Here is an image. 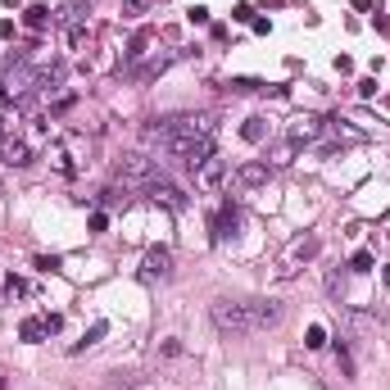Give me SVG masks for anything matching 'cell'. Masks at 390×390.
I'll return each mask as SVG.
<instances>
[{
  "label": "cell",
  "mask_w": 390,
  "mask_h": 390,
  "mask_svg": "<svg viewBox=\"0 0 390 390\" xmlns=\"http://www.w3.org/2000/svg\"><path fill=\"white\" fill-rule=\"evenodd\" d=\"M304 345H309V349H322V345H327V327H318V322H314L309 331H304Z\"/></svg>",
  "instance_id": "19"
},
{
  "label": "cell",
  "mask_w": 390,
  "mask_h": 390,
  "mask_svg": "<svg viewBox=\"0 0 390 390\" xmlns=\"http://www.w3.org/2000/svg\"><path fill=\"white\" fill-rule=\"evenodd\" d=\"M372 249H354V259H349V272H372Z\"/></svg>",
  "instance_id": "18"
},
{
  "label": "cell",
  "mask_w": 390,
  "mask_h": 390,
  "mask_svg": "<svg viewBox=\"0 0 390 390\" xmlns=\"http://www.w3.org/2000/svg\"><path fill=\"white\" fill-rule=\"evenodd\" d=\"M0 163H5V168H28V163H32V145L10 136V141L0 145Z\"/></svg>",
  "instance_id": "10"
},
{
  "label": "cell",
  "mask_w": 390,
  "mask_h": 390,
  "mask_svg": "<svg viewBox=\"0 0 390 390\" xmlns=\"http://www.w3.org/2000/svg\"><path fill=\"white\" fill-rule=\"evenodd\" d=\"M114 177H119L123 186H145L150 177H159V163L145 159V154H123V159L114 163Z\"/></svg>",
  "instance_id": "3"
},
{
  "label": "cell",
  "mask_w": 390,
  "mask_h": 390,
  "mask_svg": "<svg viewBox=\"0 0 390 390\" xmlns=\"http://www.w3.org/2000/svg\"><path fill=\"white\" fill-rule=\"evenodd\" d=\"M209 227H214V240L236 236V209H232V205H223V209L214 214V223H209Z\"/></svg>",
  "instance_id": "13"
},
{
  "label": "cell",
  "mask_w": 390,
  "mask_h": 390,
  "mask_svg": "<svg viewBox=\"0 0 390 390\" xmlns=\"http://www.w3.org/2000/svg\"><path fill=\"white\" fill-rule=\"evenodd\" d=\"M381 282H386V286H390V263H386V268H381Z\"/></svg>",
  "instance_id": "28"
},
{
  "label": "cell",
  "mask_w": 390,
  "mask_h": 390,
  "mask_svg": "<svg viewBox=\"0 0 390 390\" xmlns=\"http://www.w3.org/2000/svg\"><path fill=\"white\" fill-rule=\"evenodd\" d=\"M223 177H227V163L223 159H205L200 168H195V182L205 186V191H214V186H223Z\"/></svg>",
  "instance_id": "12"
},
{
  "label": "cell",
  "mask_w": 390,
  "mask_h": 390,
  "mask_svg": "<svg viewBox=\"0 0 390 390\" xmlns=\"http://www.w3.org/2000/svg\"><path fill=\"white\" fill-rule=\"evenodd\" d=\"M240 136H245V141H263V136H268V119H245Z\"/></svg>",
  "instance_id": "16"
},
{
  "label": "cell",
  "mask_w": 390,
  "mask_h": 390,
  "mask_svg": "<svg viewBox=\"0 0 390 390\" xmlns=\"http://www.w3.org/2000/svg\"><path fill=\"white\" fill-rule=\"evenodd\" d=\"M318 249H322V240H318V236H295L291 245H286V254H282V272H295L300 263L314 259Z\"/></svg>",
  "instance_id": "5"
},
{
  "label": "cell",
  "mask_w": 390,
  "mask_h": 390,
  "mask_svg": "<svg viewBox=\"0 0 390 390\" xmlns=\"http://www.w3.org/2000/svg\"><path fill=\"white\" fill-rule=\"evenodd\" d=\"M150 5H154V0H123V14H127V19H141Z\"/></svg>",
  "instance_id": "20"
},
{
  "label": "cell",
  "mask_w": 390,
  "mask_h": 390,
  "mask_svg": "<svg viewBox=\"0 0 390 390\" xmlns=\"http://www.w3.org/2000/svg\"><path fill=\"white\" fill-rule=\"evenodd\" d=\"M5 386H10V381H5V372H0V390H5Z\"/></svg>",
  "instance_id": "29"
},
{
  "label": "cell",
  "mask_w": 390,
  "mask_h": 390,
  "mask_svg": "<svg viewBox=\"0 0 390 390\" xmlns=\"http://www.w3.org/2000/svg\"><path fill=\"white\" fill-rule=\"evenodd\" d=\"M37 91H41V73L28 68L23 59H10V64L0 68V100H10V105H32Z\"/></svg>",
  "instance_id": "1"
},
{
  "label": "cell",
  "mask_w": 390,
  "mask_h": 390,
  "mask_svg": "<svg viewBox=\"0 0 390 390\" xmlns=\"http://www.w3.org/2000/svg\"><path fill=\"white\" fill-rule=\"evenodd\" d=\"M263 182H268V159H249L236 168V186H245V191H254Z\"/></svg>",
  "instance_id": "11"
},
{
  "label": "cell",
  "mask_w": 390,
  "mask_h": 390,
  "mask_svg": "<svg viewBox=\"0 0 390 390\" xmlns=\"http://www.w3.org/2000/svg\"><path fill=\"white\" fill-rule=\"evenodd\" d=\"M249 304V322H254V331H268V327H282L286 309L277 300H245Z\"/></svg>",
  "instance_id": "6"
},
{
  "label": "cell",
  "mask_w": 390,
  "mask_h": 390,
  "mask_svg": "<svg viewBox=\"0 0 390 390\" xmlns=\"http://www.w3.org/2000/svg\"><path fill=\"white\" fill-rule=\"evenodd\" d=\"M109 227V214H91V232H105Z\"/></svg>",
  "instance_id": "26"
},
{
  "label": "cell",
  "mask_w": 390,
  "mask_h": 390,
  "mask_svg": "<svg viewBox=\"0 0 390 390\" xmlns=\"http://www.w3.org/2000/svg\"><path fill=\"white\" fill-rule=\"evenodd\" d=\"M59 331V318L54 314H45V318H23V327H19V336L28 340V345H41L45 336H54Z\"/></svg>",
  "instance_id": "7"
},
{
  "label": "cell",
  "mask_w": 390,
  "mask_h": 390,
  "mask_svg": "<svg viewBox=\"0 0 390 390\" xmlns=\"http://www.w3.org/2000/svg\"><path fill=\"white\" fill-rule=\"evenodd\" d=\"M145 50H150V32H136L132 37V45H127V54H123V64H136V59H145Z\"/></svg>",
  "instance_id": "15"
},
{
  "label": "cell",
  "mask_w": 390,
  "mask_h": 390,
  "mask_svg": "<svg viewBox=\"0 0 390 390\" xmlns=\"http://www.w3.org/2000/svg\"><path fill=\"white\" fill-rule=\"evenodd\" d=\"M82 41H87V28H82V23H73V28H68V45H73V50H77V45H82Z\"/></svg>",
  "instance_id": "23"
},
{
  "label": "cell",
  "mask_w": 390,
  "mask_h": 390,
  "mask_svg": "<svg viewBox=\"0 0 390 390\" xmlns=\"http://www.w3.org/2000/svg\"><path fill=\"white\" fill-rule=\"evenodd\" d=\"M163 68H168V59H154V64H145V68H141V82H150V77H159Z\"/></svg>",
  "instance_id": "22"
},
{
  "label": "cell",
  "mask_w": 390,
  "mask_h": 390,
  "mask_svg": "<svg viewBox=\"0 0 390 390\" xmlns=\"http://www.w3.org/2000/svg\"><path fill=\"white\" fill-rule=\"evenodd\" d=\"M209 318H214V327H218L227 340L254 336V322H249V304H245V300H214Z\"/></svg>",
  "instance_id": "2"
},
{
  "label": "cell",
  "mask_w": 390,
  "mask_h": 390,
  "mask_svg": "<svg viewBox=\"0 0 390 390\" xmlns=\"http://www.w3.org/2000/svg\"><path fill=\"white\" fill-rule=\"evenodd\" d=\"M105 331H109V322H96V327H91V331H87V336H82V340H77V345H73V354H82V349H91V345H96L100 336H105Z\"/></svg>",
  "instance_id": "17"
},
{
  "label": "cell",
  "mask_w": 390,
  "mask_h": 390,
  "mask_svg": "<svg viewBox=\"0 0 390 390\" xmlns=\"http://www.w3.org/2000/svg\"><path fill=\"white\" fill-rule=\"evenodd\" d=\"M145 195H150L154 205H168V209H186V205H191L182 186H173V182H168V177H163V173L145 182Z\"/></svg>",
  "instance_id": "4"
},
{
  "label": "cell",
  "mask_w": 390,
  "mask_h": 390,
  "mask_svg": "<svg viewBox=\"0 0 390 390\" xmlns=\"http://www.w3.org/2000/svg\"><path fill=\"white\" fill-rule=\"evenodd\" d=\"M318 136H322V119H318V114H304V119L291 123V145H309V141H318Z\"/></svg>",
  "instance_id": "9"
},
{
  "label": "cell",
  "mask_w": 390,
  "mask_h": 390,
  "mask_svg": "<svg viewBox=\"0 0 390 390\" xmlns=\"http://www.w3.org/2000/svg\"><path fill=\"white\" fill-rule=\"evenodd\" d=\"M336 363H340V372H345V377H354V358H349L345 345H336Z\"/></svg>",
  "instance_id": "21"
},
{
  "label": "cell",
  "mask_w": 390,
  "mask_h": 390,
  "mask_svg": "<svg viewBox=\"0 0 390 390\" xmlns=\"http://www.w3.org/2000/svg\"><path fill=\"white\" fill-rule=\"evenodd\" d=\"M5 295H28V282H23V277H10V282H5Z\"/></svg>",
  "instance_id": "24"
},
{
  "label": "cell",
  "mask_w": 390,
  "mask_h": 390,
  "mask_svg": "<svg viewBox=\"0 0 390 390\" xmlns=\"http://www.w3.org/2000/svg\"><path fill=\"white\" fill-rule=\"evenodd\" d=\"M23 28L45 32V28H50V10H45V5H28V10H23Z\"/></svg>",
  "instance_id": "14"
},
{
  "label": "cell",
  "mask_w": 390,
  "mask_h": 390,
  "mask_svg": "<svg viewBox=\"0 0 390 390\" xmlns=\"http://www.w3.org/2000/svg\"><path fill=\"white\" fill-rule=\"evenodd\" d=\"M232 19H236V23H254V10H249V5H236V10H232Z\"/></svg>",
  "instance_id": "25"
},
{
  "label": "cell",
  "mask_w": 390,
  "mask_h": 390,
  "mask_svg": "<svg viewBox=\"0 0 390 390\" xmlns=\"http://www.w3.org/2000/svg\"><path fill=\"white\" fill-rule=\"evenodd\" d=\"M10 132H14V123H10V119H0V145L10 141Z\"/></svg>",
  "instance_id": "27"
},
{
  "label": "cell",
  "mask_w": 390,
  "mask_h": 390,
  "mask_svg": "<svg viewBox=\"0 0 390 390\" xmlns=\"http://www.w3.org/2000/svg\"><path fill=\"white\" fill-rule=\"evenodd\" d=\"M145 277H150V282H163V277H173V249L154 245L150 254H145Z\"/></svg>",
  "instance_id": "8"
}]
</instances>
